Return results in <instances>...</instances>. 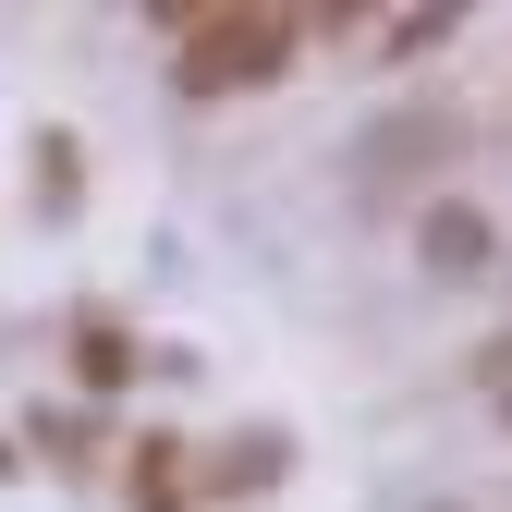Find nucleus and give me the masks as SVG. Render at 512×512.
<instances>
[{
  "label": "nucleus",
  "mask_w": 512,
  "mask_h": 512,
  "mask_svg": "<svg viewBox=\"0 0 512 512\" xmlns=\"http://www.w3.org/2000/svg\"><path fill=\"white\" fill-rule=\"evenodd\" d=\"M171 37H183V49H171V74L196 86V98H232V86H269L281 61H293L305 13H183Z\"/></svg>",
  "instance_id": "1"
},
{
  "label": "nucleus",
  "mask_w": 512,
  "mask_h": 512,
  "mask_svg": "<svg viewBox=\"0 0 512 512\" xmlns=\"http://www.w3.org/2000/svg\"><path fill=\"white\" fill-rule=\"evenodd\" d=\"M488 403H500V427H512V354H488Z\"/></svg>",
  "instance_id": "3"
},
{
  "label": "nucleus",
  "mask_w": 512,
  "mask_h": 512,
  "mask_svg": "<svg viewBox=\"0 0 512 512\" xmlns=\"http://www.w3.org/2000/svg\"><path fill=\"white\" fill-rule=\"evenodd\" d=\"M427 256H439V281H476L488 269V220L452 196V208H427Z\"/></svg>",
  "instance_id": "2"
}]
</instances>
